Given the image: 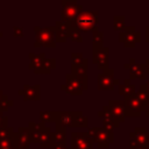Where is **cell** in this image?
Here are the masks:
<instances>
[{"instance_id":"cell-1","label":"cell","mask_w":149,"mask_h":149,"mask_svg":"<svg viewBox=\"0 0 149 149\" xmlns=\"http://www.w3.org/2000/svg\"><path fill=\"white\" fill-rule=\"evenodd\" d=\"M99 13L97 10H83L81 14L73 21H70L80 31H95L98 30Z\"/></svg>"},{"instance_id":"cell-2","label":"cell","mask_w":149,"mask_h":149,"mask_svg":"<svg viewBox=\"0 0 149 149\" xmlns=\"http://www.w3.org/2000/svg\"><path fill=\"white\" fill-rule=\"evenodd\" d=\"M34 31L36 34L35 36V42L34 47L40 48V47H45V48H54L56 42H55V27H44L41 28L36 26L34 28Z\"/></svg>"},{"instance_id":"cell-3","label":"cell","mask_w":149,"mask_h":149,"mask_svg":"<svg viewBox=\"0 0 149 149\" xmlns=\"http://www.w3.org/2000/svg\"><path fill=\"white\" fill-rule=\"evenodd\" d=\"M87 134L93 140V143H97L100 149H107L108 146L114 142V134L112 132H107L102 127L88 128Z\"/></svg>"},{"instance_id":"cell-4","label":"cell","mask_w":149,"mask_h":149,"mask_svg":"<svg viewBox=\"0 0 149 149\" xmlns=\"http://www.w3.org/2000/svg\"><path fill=\"white\" fill-rule=\"evenodd\" d=\"M83 113L80 111H59L56 112L55 123L56 127L62 128H77V122Z\"/></svg>"},{"instance_id":"cell-5","label":"cell","mask_w":149,"mask_h":149,"mask_svg":"<svg viewBox=\"0 0 149 149\" xmlns=\"http://www.w3.org/2000/svg\"><path fill=\"white\" fill-rule=\"evenodd\" d=\"M62 10H61V21L68 23L70 21L76 20L83 12V6L79 5L76 0L68 1L62 0Z\"/></svg>"},{"instance_id":"cell-6","label":"cell","mask_w":149,"mask_h":149,"mask_svg":"<svg viewBox=\"0 0 149 149\" xmlns=\"http://www.w3.org/2000/svg\"><path fill=\"white\" fill-rule=\"evenodd\" d=\"M141 41V33L135 30V27H126L119 33V42L125 45V48H133L136 43Z\"/></svg>"},{"instance_id":"cell-7","label":"cell","mask_w":149,"mask_h":149,"mask_svg":"<svg viewBox=\"0 0 149 149\" xmlns=\"http://www.w3.org/2000/svg\"><path fill=\"white\" fill-rule=\"evenodd\" d=\"M92 148H93V140L88 136L87 132H72L70 149H92Z\"/></svg>"},{"instance_id":"cell-8","label":"cell","mask_w":149,"mask_h":149,"mask_svg":"<svg viewBox=\"0 0 149 149\" xmlns=\"http://www.w3.org/2000/svg\"><path fill=\"white\" fill-rule=\"evenodd\" d=\"M92 62L98 65V69H108L109 63V49L107 47H93L92 48Z\"/></svg>"},{"instance_id":"cell-9","label":"cell","mask_w":149,"mask_h":149,"mask_svg":"<svg viewBox=\"0 0 149 149\" xmlns=\"http://www.w3.org/2000/svg\"><path fill=\"white\" fill-rule=\"evenodd\" d=\"M120 80L114 77V70L113 69H105L98 76V90H113L116 84H119Z\"/></svg>"},{"instance_id":"cell-10","label":"cell","mask_w":149,"mask_h":149,"mask_svg":"<svg viewBox=\"0 0 149 149\" xmlns=\"http://www.w3.org/2000/svg\"><path fill=\"white\" fill-rule=\"evenodd\" d=\"M125 101V116L128 118H139L142 112H146L141 102L137 100L135 94L130 97H126L123 99Z\"/></svg>"},{"instance_id":"cell-11","label":"cell","mask_w":149,"mask_h":149,"mask_svg":"<svg viewBox=\"0 0 149 149\" xmlns=\"http://www.w3.org/2000/svg\"><path fill=\"white\" fill-rule=\"evenodd\" d=\"M61 90L65 91L69 94L72 95H81L84 87L81 85V83L71 73H68L65 76V84H63L61 86Z\"/></svg>"},{"instance_id":"cell-12","label":"cell","mask_w":149,"mask_h":149,"mask_svg":"<svg viewBox=\"0 0 149 149\" xmlns=\"http://www.w3.org/2000/svg\"><path fill=\"white\" fill-rule=\"evenodd\" d=\"M87 66H88V59L85 58V61L79 64V65H76V66H71V74H73L83 85L84 87V91L87 90L88 85V79H87Z\"/></svg>"},{"instance_id":"cell-13","label":"cell","mask_w":149,"mask_h":149,"mask_svg":"<svg viewBox=\"0 0 149 149\" xmlns=\"http://www.w3.org/2000/svg\"><path fill=\"white\" fill-rule=\"evenodd\" d=\"M108 108L112 114V116L118 122H123L125 116V101L123 100H109L108 101Z\"/></svg>"},{"instance_id":"cell-14","label":"cell","mask_w":149,"mask_h":149,"mask_svg":"<svg viewBox=\"0 0 149 149\" xmlns=\"http://www.w3.org/2000/svg\"><path fill=\"white\" fill-rule=\"evenodd\" d=\"M129 137L144 148L149 147V132L146 127H135L134 130L129 133Z\"/></svg>"},{"instance_id":"cell-15","label":"cell","mask_w":149,"mask_h":149,"mask_svg":"<svg viewBox=\"0 0 149 149\" xmlns=\"http://www.w3.org/2000/svg\"><path fill=\"white\" fill-rule=\"evenodd\" d=\"M22 90V97L26 101H38L41 99V86L38 84L36 85H23Z\"/></svg>"},{"instance_id":"cell-16","label":"cell","mask_w":149,"mask_h":149,"mask_svg":"<svg viewBox=\"0 0 149 149\" xmlns=\"http://www.w3.org/2000/svg\"><path fill=\"white\" fill-rule=\"evenodd\" d=\"M14 140L22 149L29 148L31 143V139H30V133H29L28 127H20L14 133Z\"/></svg>"},{"instance_id":"cell-17","label":"cell","mask_w":149,"mask_h":149,"mask_svg":"<svg viewBox=\"0 0 149 149\" xmlns=\"http://www.w3.org/2000/svg\"><path fill=\"white\" fill-rule=\"evenodd\" d=\"M129 80L132 79H136V78H140V79H146L147 77V72H146V65L144 63L143 64H139L135 62L134 58H130L129 59Z\"/></svg>"},{"instance_id":"cell-18","label":"cell","mask_w":149,"mask_h":149,"mask_svg":"<svg viewBox=\"0 0 149 149\" xmlns=\"http://www.w3.org/2000/svg\"><path fill=\"white\" fill-rule=\"evenodd\" d=\"M68 38V27L66 23L62 22L61 20L56 21L55 23V42L64 43Z\"/></svg>"},{"instance_id":"cell-19","label":"cell","mask_w":149,"mask_h":149,"mask_svg":"<svg viewBox=\"0 0 149 149\" xmlns=\"http://www.w3.org/2000/svg\"><path fill=\"white\" fill-rule=\"evenodd\" d=\"M52 146H66V129L62 127H56L51 132Z\"/></svg>"},{"instance_id":"cell-20","label":"cell","mask_w":149,"mask_h":149,"mask_svg":"<svg viewBox=\"0 0 149 149\" xmlns=\"http://www.w3.org/2000/svg\"><path fill=\"white\" fill-rule=\"evenodd\" d=\"M45 59V54L44 52H40V54H34V52H29V69L33 70L35 73L40 70V68L42 66L43 61Z\"/></svg>"},{"instance_id":"cell-21","label":"cell","mask_w":149,"mask_h":149,"mask_svg":"<svg viewBox=\"0 0 149 149\" xmlns=\"http://www.w3.org/2000/svg\"><path fill=\"white\" fill-rule=\"evenodd\" d=\"M45 123L43 122H29L28 125V129H29V133H30V139H31V142L33 143H38L40 141V136H41V132H42V128L44 127Z\"/></svg>"},{"instance_id":"cell-22","label":"cell","mask_w":149,"mask_h":149,"mask_svg":"<svg viewBox=\"0 0 149 149\" xmlns=\"http://www.w3.org/2000/svg\"><path fill=\"white\" fill-rule=\"evenodd\" d=\"M38 144H40L41 148H48V149H50V148L52 147V141H51V129H50V127H47V125H44V127L42 128Z\"/></svg>"},{"instance_id":"cell-23","label":"cell","mask_w":149,"mask_h":149,"mask_svg":"<svg viewBox=\"0 0 149 149\" xmlns=\"http://www.w3.org/2000/svg\"><path fill=\"white\" fill-rule=\"evenodd\" d=\"M135 97L137 98V100L141 102V105L143 106V108L146 111V107L149 102V88L144 84H141L139 91L135 92Z\"/></svg>"},{"instance_id":"cell-24","label":"cell","mask_w":149,"mask_h":149,"mask_svg":"<svg viewBox=\"0 0 149 149\" xmlns=\"http://www.w3.org/2000/svg\"><path fill=\"white\" fill-rule=\"evenodd\" d=\"M119 94L122 97H130L133 94H135V85L130 84L129 78L123 80V84L119 85Z\"/></svg>"},{"instance_id":"cell-25","label":"cell","mask_w":149,"mask_h":149,"mask_svg":"<svg viewBox=\"0 0 149 149\" xmlns=\"http://www.w3.org/2000/svg\"><path fill=\"white\" fill-rule=\"evenodd\" d=\"M56 68V59L55 58H45L42 63V66L36 72V74H48Z\"/></svg>"},{"instance_id":"cell-26","label":"cell","mask_w":149,"mask_h":149,"mask_svg":"<svg viewBox=\"0 0 149 149\" xmlns=\"http://www.w3.org/2000/svg\"><path fill=\"white\" fill-rule=\"evenodd\" d=\"M66 27H68V37H70L72 41L74 42H83V37H81V31L79 29H77L73 24H71L70 22L66 23Z\"/></svg>"},{"instance_id":"cell-27","label":"cell","mask_w":149,"mask_h":149,"mask_svg":"<svg viewBox=\"0 0 149 149\" xmlns=\"http://www.w3.org/2000/svg\"><path fill=\"white\" fill-rule=\"evenodd\" d=\"M102 122H104L102 128H105L107 132H112V133H113V130L115 128H118L120 126V122H118L112 115H108V116L102 119Z\"/></svg>"},{"instance_id":"cell-28","label":"cell","mask_w":149,"mask_h":149,"mask_svg":"<svg viewBox=\"0 0 149 149\" xmlns=\"http://www.w3.org/2000/svg\"><path fill=\"white\" fill-rule=\"evenodd\" d=\"M56 118V112L54 111H42L40 113V122L47 123V122H55Z\"/></svg>"},{"instance_id":"cell-29","label":"cell","mask_w":149,"mask_h":149,"mask_svg":"<svg viewBox=\"0 0 149 149\" xmlns=\"http://www.w3.org/2000/svg\"><path fill=\"white\" fill-rule=\"evenodd\" d=\"M92 45L93 47H104V33L99 29L92 33Z\"/></svg>"},{"instance_id":"cell-30","label":"cell","mask_w":149,"mask_h":149,"mask_svg":"<svg viewBox=\"0 0 149 149\" xmlns=\"http://www.w3.org/2000/svg\"><path fill=\"white\" fill-rule=\"evenodd\" d=\"M113 28L115 30H119V31H122L126 28L125 16L123 15H115L113 17Z\"/></svg>"},{"instance_id":"cell-31","label":"cell","mask_w":149,"mask_h":149,"mask_svg":"<svg viewBox=\"0 0 149 149\" xmlns=\"http://www.w3.org/2000/svg\"><path fill=\"white\" fill-rule=\"evenodd\" d=\"M85 61V57L81 52H72L71 54V66H76L81 64Z\"/></svg>"},{"instance_id":"cell-32","label":"cell","mask_w":149,"mask_h":149,"mask_svg":"<svg viewBox=\"0 0 149 149\" xmlns=\"http://www.w3.org/2000/svg\"><path fill=\"white\" fill-rule=\"evenodd\" d=\"M15 130L12 128V127H7L2 130H0V142L1 141H5V140H9L13 137Z\"/></svg>"},{"instance_id":"cell-33","label":"cell","mask_w":149,"mask_h":149,"mask_svg":"<svg viewBox=\"0 0 149 149\" xmlns=\"http://www.w3.org/2000/svg\"><path fill=\"white\" fill-rule=\"evenodd\" d=\"M14 105V101L13 100H10L6 94H3V97H2V99H1V101H0V109L2 111V112H6L9 107H12Z\"/></svg>"},{"instance_id":"cell-34","label":"cell","mask_w":149,"mask_h":149,"mask_svg":"<svg viewBox=\"0 0 149 149\" xmlns=\"http://www.w3.org/2000/svg\"><path fill=\"white\" fill-rule=\"evenodd\" d=\"M8 127V118L3 115V112L0 109V130Z\"/></svg>"},{"instance_id":"cell-35","label":"cell","mask_w":149,"mask_h":149,"mask_svg":"<svg viewBox=\"0 0 149 149\" xmlns=\"http://www.w3.org/2000/svg\"><path fill=\"white\" fill-rule=\"evenodd\" d=\"M13 31H14V36L16 37H23V28L22 27H13Z\"/></svg>"},{"instance_id":"cell-36","label":"cell","mask_w":149,"mask_h":149,"mask_svg":"<svg viewBox=\"0 0 149 149\" xmlns=\"http://www.w3.org/2000/svg\"><path fill=\"white\" fill-rule=\"evenodd\" d=\"M129 149H147V148H144V147L137 144L133 139H130V140H129Z\"/></svg>"},{"instance_id":"cell-37","label":"cell","mask_w":149,"mask_h":149,"mask_svg":"<svg viewBox=\"0 0 149 149\" xmlns=\"http://www.w3.org/2000/svg\"><path fill=\"white\" fill-rule=\"evenodd\" d=\"M144 65H146V72L149 74V58H147V59H146Z\"/></svg>"},{"instance_id":"cell-38","label":"cell","mask_w":149,"mask_h":149,"mask_svg":"<svg viewBox=\"0 0 149 149\" xmlns=\"http://www.w3.org/2000/svg\"><path fill=\"white\" fill-rule=\"evenodd\" d=\"M146 41L149 43V26L146 27Z\"/></svg>"},{"instance_id":"cell-39","label":"cell","mask_w":149,"mask_h":149,"mask_svg":"<svg viewBox=\"0 0 149 149\" xmlns=\"http://www.w3.org/2000/svg\"><path fill=\"white\" fill-rule=\"evenodd\" d=\"M50 149H68L66 146H52Z\"/></svg>"},{"instance_id":"cell-40","label":"cell","mask_w":149,"mask_h":149,"mask_svg":"<svg viewBox=\"0 0 149 149\" xmlns=\"http://www.w3.org/2000/svg\"><path fill=\"white\" fill-rule=\"evenodd\" d=\"M146 116L149 118V102H148V105H147V107H146Z\"/></svg>"},{"instance_id":"cell-41","label":"cell","mask_w":149,"mask_h":149,"mask_svg":"<svg viewBox=\"0 0 149 149\" xmlns=\"http://www.w3.org/2000/svg\"><path fill=\"white\" fill-rule=\"evenodd\" d=\"M2 97H3V92H2V90H0V101H1Z\"/></svg>"},{"instance_id":"cell-42","label":"cell","mask_w":149,"mask_h":149,"mask_svg":"<svg viewBox=\"0 0 149 149\" xmlns=\"http://www.w3.org/2000/svg\"><path fill=\"white\" fill-rule=\"evenodd\" d=\"M17 94H19V95H22V90H19V91H17Z\"/></svg>"},{"instance_id":"cell-43","label":"cell","mask_w":149,"mask_h":149,"mask_svg":"<svg viewBox=\"0 0 149 149\" xmlns=\"http://www.w3.org/2000/svg\"><path fill=\"white\" fill-rule=\"evenodd\" d=\"M144 85H146V86H147V87H148V88H149V80H147V83H146V84H144Z\"/></svg>"},{"instance_id":"cell-44","label":"cell","mask_w":149,"mask_h":149,"mask_svg":"<svg viewBox=\"0 0 149 149\" xmlns=\"http://www.w3.org/2000/svg\"><path fill=\"white\" fill-rule=\"evenodd\" d=\"M0 149H14V148H0Z\"/></svg>"},{"instance_id":"cell-45","label":"cell","mask_w":149,"mask_h":149,"mask_svg":"<svg viewBox=\"0 0 149 149\" xmlns=\"http://www.w3.org/2000/svg\"><path fill=\"white\" fill-rule=\"evenodd\" d=\"M2 35H3V33H2V31H0V37H1Z\"/></svg>"},{"instance_id":"cell-46","label":"cell","mask_w":149,"mask_h":149,"mask_svg":"<svg viewBox=\"0 0 149 149\" xmlns=\"http://www.w3.org/2000/svg\"><path fill=\"white\" fill-rule=\"evenodd\" d=\"M147 149H149V147H148V148H147Z\"/></svg>"}]
</instances>
